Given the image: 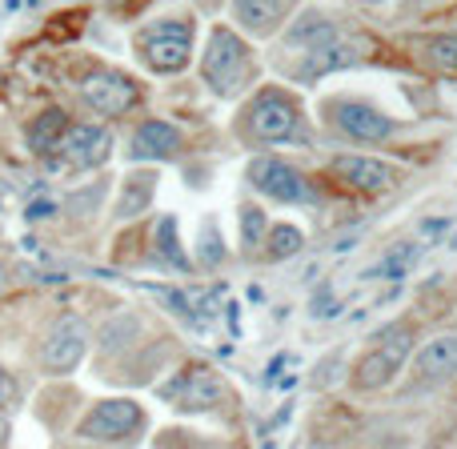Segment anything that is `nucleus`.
Masks as SVG:
<instances>
[{"label":"nucleus","mask_w":457,"mask_h":449,"mask_svg":"<svg viewBox=\"0 0 457 449\" xmlns=\"http://www.w3.org/2000/svg\"><path fill=\"white\" fill-rule=\"evenodd\" d=\"M249 181L257 185L265 197H273V201H289V205H297V201H313V189H309L305 177H301L293 165L273 161V157L253 161V165H249Z\"/></svg>","instance_id":"0eeeda50"},{"label":"nucleus","mask_w":457,"mask_h":449,"mask_svg":"<svg viewBox=\"0 0 457 449\" xmlns=\"http://www.w3.org/2000/svg\"><path fill=\"white\" fill-rule=\"evenodd\" d=\"M361 56H365V48H357L353 37H337V40H329V45L305 53L301 69H293V72H297V77H321V72H329V69H349V64H357Z\"/></svg>","instance_id":"f8f14e48"},{"label":"nucleus","mask_w":457,"mask_h":449,"mask_svg":"<svg viewBox=\"0 0 457 449\" xmlns=\"http://www.w3.org/2000/svg\"><path fill=\"white\" fill-rule=\"evenodd\" d=\"M80 96L104 117H125L137 104V85L117 69H93L80 80Z\"/></svg>","instance_id":"423d86ee"},{"label":"nucleus","mask_w":457,"mask_h":449,"mask_svg":"<svg viewBox=\"0 0 457 449\" xmlns=\"http://www.w3.org/2000/svg\"><path fill=\"white\" fill-rule=\"evenodd\" d=\"M4 437H8V426H4V421H0V445H4Z\"/></svg>","instance_id":"b1692460"},{"label":"nucleus","mask_w":457,"mask_h":449,"mask_svg":"<svg viewBox=\"0 0 457 449\" xmlns=\"http://www.w3.org/2000/svg\"><path fill=\"white\" fill-rule=\"evenodd\" d=\"M137 48H141L145 64L157 72H177L185 69V61H189V48H193V24L177 21V16H165V21H153L149 29H141V40H137Z\"/></svg>","instance_id":"20e7f679"},{"label":"nucleus","mask_w":457,"mask_h":449,"mask_svg":"<svg viewBox=\"0 0 457 449\" xmlns=\"http://www.w3.org/2000/svg\"><path fill=\"white\" fill-rule=\"evenodd\" d=\"M165 397L181 410H209L221 397V378L209 370H185L177 381H169Z\"/></svg>","instance_id":"9d476101"},{"label":"nucleus","mask_w":457,"mask_h":449,"mask_svg":"<svg viewBox=\"0 0 457 449\" xmlns=\"http://www.w3.org/2000/svg\"><path fill=\"white\" fill-rule=\"evenodd\" d=\"M245 129H249L253 141H305L297 104H293V96L281 93V88H265V93L249 104Z\"/></svg>","instance_id":"7ed1b4c3"},{"label":"nucleus","mask_w":457,"mask_h":449,"mask_svg":"<svg viewBox=\"0 0 457 449\" xmlns=\"http://www.w3.org/2000/svg\"><path fill=\"white\" fill-rule=\"evenodd\" d=\"M141 193H149V185H145V177H133V185H129V197H133V201H129V205H120L117 217H133L141 205H149V197H141Z\"/></svg>","instance_id":"412c9836"},{"label":"nucleus","mask_w":457,"mask_h":449,"mask_svg":"<svg viewBox=\"0 0 457 449\" xmlns=\"http://www.w3.org/2000/svg\"><path fill=\"white\" fill-rule=\"evenodd\" d=\"M301 249V233L293 225H277L273 229V237H269V253L273 257H289V253H297Z\"/></svg>","instance_id":"6ab92c4d"},{"label":"nucleus","mask_w":457,"mask_h":449,"mask_svg":"<svg viewBox=\"0 0 457 449\" xmlns=\"http://www.w3.org/2000/svg\"><path fill=\"white\" fill-rule=\"evenodd\" d=\"M8 402H12V381H8V373L0 370V410H4Z\"/></svg>","instance_id":"5701e85b"},{"label":"nucleus","mask_w":457,"mask_h":449,"mask_svg":"<svg viewBox=\"0 0 457 449\" xmlns=\"http://www.w3.org/2000/svg\"><path fill=\"white\" fill-rule=\"evenodd\" d=\"M64 133H69V121H64V112L61 109H48V112H40V117L29 125V145L37 153H45V149H53V145H61Z\"/></svg>","instance_id":"f3484780"},{"label":"nucleus","mask_w":457,"mask_h":449,"mask_svg":"<svg viewBox=\"0 0 457 449\" xmlns=\"http://www.w3.org/2000/svg\"><path fill=\"white\" fill-rule=\"evenodd\" d=\"M410 345H413V333L402 329V325H389V329H381L378 337L370 341V349H365V357L357 362L353 370V386L357 389H381L394 381V373L402 370V362L410 357Z\"/></svg>","instance_id":"f03ea898"},{"label":"nucleus","mask_w":457,"mask_h":449,"mask_svg":"<svg viewBox=\"0 0 457 449\" xmlns=\"http://www.w3.org/2000/svg\"><path fill=\"white\" fill-rule=\"evenodd\" d=\"M329 121L345 137H353V141H386V137L394 133V121L361 101H337L329 109Z\"/></svg>","instance_id":"6e6552de"},{"label":"nucleus","mask_w":457,"mask_h":449,"mask_svg":"<svg viewBox=\"0 0 457 449\" xmlns=\"http://www.w3.org/2000/svg\"><path fill=\"white\" fill-rule=\"evenodd\" d=\"M329 40H337V24H333L325 12H305L289 32V45H305V53L329 45Z\"/></svg>","instance_id":"dca6fc26"},{"label":"nucleus","mask_w":457,"mask_h":449,"mask_svg":"<svg viewBox=\"0 0 457 449\" xmlns=\"http://www.w3.org/2000/svg\"><path fill=\"white\" fill-rule=\"evenodd\" d=\"M177 129L173 125H165V121H145L141 129H137V137H133V157L137 161H153V157H165V153H173L177 149Z\"/></svg>","instance_id":"2eb2a0df"},{"label":"nucleus","mask_w":457,"mask_h":449,"mask_svg":"<svg viewBox=\"0 0 457 449\" xmlns=\"http://www.w3.org/2000/svg\"><path fill=\"white\" fill-rule=\"evenodd\" d=\"M333 173L345 177V181L361 193H386L389 181H394L386 161H373V157H337L333 161Z\"/></svg>","instance_id":"4468645a"},{"label":"nucleus","mask_w":457,"mask_h":449,"mask_svg":"<svg viewBox=\"0 0 457 449\" xmlns=\"http://www.w3.org/2000/svg\"><path fill=\"white\" fill-rule=\"evenodd\" d=\"M56 149H61L72 165H101L104 153H109V133H104L101 125H80V129H69Z\"/></svg>","instance_id":"ddd939ff"},{"label":"nucleus","mask_w":457,"mask_h":449,"mask_svg":"<svg viewBox=\"0 0 457 449\" xmlns=\"http://www.w3.org/2000/svg\"><path fill=\"white\" fill-rule=\"evenodd\" d=\"M201 72H205L209 88L221 96H233L241 93L245 85L253 80V53L245 48L241 37H233L228 29H217L209 37V48H205V61H201Z\"/></svg>","instance_id":"f257e3e1"},{"label":"nucleus","mask_w":457,"mask_h":449,"mask_svg":"<svg viewBox=\"0 0 457 449\" xmlns=\"http://www.w3.org/2000/svg\"><path fill=\"white\" fill-rule=\"evenodd\" d=\"M285 12H289L285 4H237L233 8V16L245 29H269V24H277Z\"/></svg>","instance_id":"a211bd4d"},{"label":"nucleus","mask_w":457,"mask_h":449,"mask_svg":"<svg viewBox=\"0 0 457 449\" xmlns=\"http://www.w3.org/2000/svg\"><path fill=\"white\" fill-rule=\"evenodd\" d=\"M80 357H85V333H80L77 321H61L45 345V370L69 373L80 365Z\"/></svg>","instance_id":"9b49d317"},{"label":"nucleus","mask_w":457,"mask_h":449,"mask_svg":"<svg viewBox=\"0 0 457 449\" xmlns=\"http://www.w3.org/2000/svg\"><path fill=\"white\" fill-rule=\"evenodd\" d=\"M145 413L137 402L129 397H112V402H101L88 410V418L80 421V434L85 437H96V442H125L141 429Z\"/></svg>","instance_id":"39448f33"},{"label":"nucleus","mask_w":457,"mask_h":449,"mask_svg":"<svg viewBox=\"0 0 457 449\" xmlns=\"http://www.w3.org/2000/svg\"><path fill=\"white\" fill-rule=\"evenodd\" d=\"M157 237H161V253H165V257H169V261H173V265H177V261H181V245L173 241V221H161Z\"/></svg>","instance_id":"4be33fe9"},{"label":"nucleus","mask_w":457,"mask_h":449,"mask_svg":"<svg viewBox=\"0 0 457 449\" xmlns=\"http://www.w3.org/2000/svg\"><path fill=\"white\" fill-rule=\"evenodd\" d=\"M457 373V333H442V337L426 341V345L418 349V357H413V378L421 381V386H429V381H445Z\"/></svg>","instance_id":"1a4fd4ad"},{"label":"nucleus","mask_w":457,"mask_h":449,"mask_svg":"<svg viewBox=\"0 0 457 449\" xmlns=\"http://www.w3.org/2000/svg\"><path fill=\"white\" fill-rule=\"evenodd\" d=\"M429 56H434L437 69H457V37H437L429 45Z\"/></svg>","instance_id":"aec40b11"}]
</instances>
